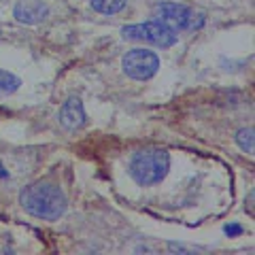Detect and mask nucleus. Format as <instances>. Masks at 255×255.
Segmentation results:
<instances>
[{
    "label": "nucleus",
    "instance_id": "nucleus-1",
    "mask_svg": "<svg viewBox=\"0 0 255 255\" xmlns=\"http://www.w3.org/2000/svg\"><path fill=\"white\" fill-rule=\"evenodd\" d=\"M19 204L32 217L43 219V221H55L66 213L68 200L58 185L41 181V183H32V185L21 189Z\"/></svg>",
    "mask_w": 255,
    "mask_h": 255
},
{
    "label": "nucleus",
    "instance_id": "nucleus-2",
    "mask_svg": "<svg viewBox=\"0 0 255 255\" xmlns=\"http://www.w3.org/2000/svg\"><path fill=\"white\" fill-rule=\"evenodd\" d=\"M170 170V155L164 149H142L130 159V177L140 187H149L162 181Z\"/></svg>",
    "mask_w": 255,
    "mask_h": 255
},
{
    "label": "nucleus",
    "instance_id": "nucleus-3",
    "mask_svg": "<svg viewBox=\"0 0 255 255\" xmlns=\"http://www.w3.org/2000/svg\"><path fill=\"white\" fill-rule=\"evenodd\" d=\"M153 15L157 17V21L166 23L174 32L200 30L206 21L204 13H198L196 9H189V6L179 4V2H157L153 9Z\"/></svg>",
    "mask_w": 255,
    "mask_h": 255
},
{
    "label": "nucleus",
    "instance_id": "nucleus-4",
    "mask_svg": "<svg viewBox=\"0 0 255 255\" xmlns=\"http://www.w3.org/2000/svg\"><path fill=\"white\" fill-rule=\"evenodd\" d=\"M122 36L126 41H142V43H151L166 49L177 43V32L168 28L162 21H145V23H132V26H124L122 28Z\"/></svg>",
    "mask_w": 255,
    "mask_h": 255
},
{
    "label": "nucleus",
    "instance_id": "nucleus-5",
    "mask_svg": "<svg viewBox=\"0 0 255 255\" xmlns=\"http://www.w3.org/2000/svg\"><path fill=\"white\" fill-rule=\"evenodd\" d=\"M122 68L134 81H147L159 70V58L149 49H132L124 55Z\"/></svg>",
    "mask_w": 255,
    "mask_h": 255
},
{
    "label": "nucleus",
    "instance_id": "nucleus-6",
    "mask_svg": "<svg viewBox=\"0 0 255 255\" xmlns=\"http://www.w3.org/2000/svg\"><path fill=\"white\" fill-rule=\"evenodd\" d=\"M47 15H49V9L43 0H17L13 9V17L26 26H36L47 19Z\"/></svg>",
    "mask_w": 255,
    "mask_h": 255
},
{
    "label": "nucleus",
    "instance_id": "nucleus-7",
    "mask_svg": "<svg viewBox=\"0 0 255 255\" xmlns=\"http://www.w3.org/2000/svg\"><path fill=\"white\" fill-rule=\"evenodd\" d=\"M60 124L66 128V130H79L81 126H85V109H83V102L81 98H77V96H70V98L64 102L62 109H60Z\"/></svg>",
    "mask_w": 255,
    "mask_h": 255
},
{
    "label": "nucleus",
    "instance_id": "nucleus-8",
    "mask_svg": "<svg viewBox=\"0 0 255 255\" xmlns=\"http://www.w3.org/2000/svg\"><path fill=\"white\" fill-rule=\"evenodd\" d=\"M94 11L105 13V15H115L126 9V0H90Z\"/></svg>",
    "mask_w": 255,
    "mask_h": 255
},
{
    "label": "nucleus",
    "instance_id": "nucleus-9",
    "mask_svg": "<svg viewBox=\"0 0 255 255\" xmlns=\"http://www.w3.org/2000/svg\"><path fill=\"white\" fill-rule=\"evenodd\" d=\"M19 85H21V79L17 75H13V73H9V70L0 68V96L17 92Z\"/></svg>",
    "mask_w": 255,
    "mask_h": 255
},
{
    "label": "nucleus",
    "instance_id": "nucleus-10",
    "mask_svg": "<svg viewBox=\"0 0 255 255\" xmlns=\"http://www.w3.org/2000/svg\"><path fill=\"white\" fill-rule=\"evenodd\" d=\"M236 145L241 147L245 153H253V149H255V136H253V128H241V130L236 132Z\"/></svg>",
    "mask_w": 255,
    "mask_h": 255
},
{
    "label": "nucleus",
    "instance_id": "nucleus-11",
    "mask_svg": "<svg viewBox=\"0 0 255 255\" xmlns=\"http://www.w3.org/2000/svg\"><path fill=\"white\" fill-rule=\"evenodd\" d=\"M223 232H226L228 236H238V234H243V228L238 226V223H230V226L223 228Z\"/></svg>",
    "mask_w": 255,
    "mask_h": 255
},
{
    "label": "nucleus",
    "instance_id": "nucleus-12",
    "mask_svg": "<svg viewBox=\"0 0 255 255\" xmlns=\"http://www.w3.org/2000/svg\"><path fill=\"white\" fill-rule=\"evenodd\" d=\"M168 249H170V251H181V253H189V251H194V249H191V247L177 245V243H170V245H168Z\"/></svg>",
    "mask_w": 255,
    "mask_h": 255
},
{
    "label": "nucleus",
    "instance_id": "nucleus-13",
    "mask_svg": "<svg viewBox=\"0 0 255 255\" xmlns=\"http://www.w3.org/2000/svg\"><path fill=\"white\" fill-rule=\"evenodd\" d=\"M0 179H9V170H6L2 164H0Z\"/></svg>",
    "mask_w": 255,
    "mask_h": 255
},
{
    "label": "nucleus",
    "instance_id": "nucleus-14",
    "mask_svg": "<svg viewBox=\"0 0 255 255\" xmlns=\"http://www.w3.org/2000/svg\"><path fill=\"white\" fill-rule=\"evenodd\" d=\"M0 38H2V30H0Z\"/></svg>",
    "mask_w": 255,
    "mask_h": 255
}]
</instances>
